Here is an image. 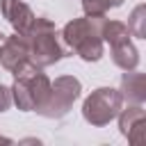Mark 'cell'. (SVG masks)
Masks as SVG:
<instances>
[{"label": "cell", "instance_id": "6da1fadb", "mask_svg": "<svg viewBox=\"0 0 146 146\" xmlns=\"http://www.w3.org/2000/svg\"><path fill=\"white\" fill-rule=\"evenodd\" d=\"M2 11H5V16L9 18V23L16 30H21V32L27 30V25L32 21V14H30V9L25 5H21L18 0H2Z\"/></svg>", "mask_w": 146, "mask_h": 146}, {"label": "cell", "instance_id": "7a4b0ae2", "mask_svg": "<svg viewBox=\"0 0 146 146\" xmlns=\"http://www.w3.org/2000/svg\"><path fill=\"white\" fill-rule=\"evenodd\" d=\"M7 105H9V94L5 87H0V110H5Z\"/></svg>", "mask_w": 146, "mask_h": 146}, {"label": "cell", "instance_id": "3957f363", "mask_svg": "<svg viewBox=\"0 0 146 146\" xmlns=\"http://www.w3.org/2000/svg\"><path fill=\"white\" fill-rule=\"evenodd\" d=\"M0 46H2V34H0Z\"/></svg>", "mask_w": 146, "mask_h": 146}]
</instances>
